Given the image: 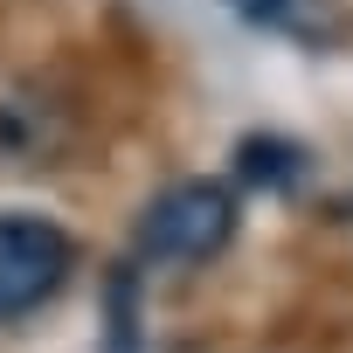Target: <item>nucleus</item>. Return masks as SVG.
I'll return each instance as SVG.
<instances>
[{
	"label": "nucleus",
	"instance_id": "nucleus-3",
	"mask_svg": "<svg viewBox=\"0 0 353 353\" xmlns=\"http://www.w3.org/2000/svg\"><path fill=\"white\" fill-rule=\"evenodd\" d=\"M236 166H243V181H250V188H270V194H284V188L305 181V152H298L291 139H243Z\"/></svg>",
	"mask_w": 353,
	"mask_h": 353
},
{
	"label": "nucleus",
	"instance_id": "nucleus-1",
	"mask_svg": "<svg viewBox=\"0 0 353 353\" xmlns=\"http://www.w3.org/2000/svg\"><path fill=\"white\" fill-rule=\"evenodd\" d=\"M236 243V194L222 181H173L139 215V256L145 263H208Z\"/></svg>",
	"mask_w": 353,
	"mask_h": 353
},
{
	"label": "nucleus",
	"instance_id": "nucleus-2",
	"mask_svg": "<svg viewBox=\"0 0 353 353\" xmlns=\"http://www.w3.org/2000/svg\"><path fill=\"white\" fill-rule=\"evenodd\" d=\"M77 243L42 215H0V319H28L63 291Z\"/></svg>",
	"mask_w": 353,
	"mask_h": 353
},
{
	"label": "nucleus",
	"instance_id": "nucleus-4",
	"mask_svg": "<svg viewBox=\"0 0 353 353\" xmlns=\"http://www.w3.org/2000/svg\"><path fill=\"white\" fill-rule=\"evenodd\" d=\"M229 8L256 28H298V14L312 8V0H229Z\"/></svg>",
	"mask_w": 353,
	"mask_h": 353
}]
</instances>
